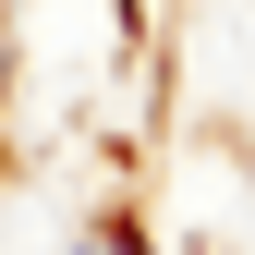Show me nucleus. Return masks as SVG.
I'll use <instances>...</instances> for the list:
<instances>
[{
	"label": "nucleus",
	"instance_id": "nucleus-1",
	"mask_svg": "<svg viewBox=\"0 0 255 255\" xmlns=\"http://www.w3.org/2000/svg\"><path fill=\"white\" fill-rule=\"evenodd\" d=\"M85 255H146V231H134V219H98V243H85Z\"/></svg>",
	"mask_w": 255,
	"mask_h": 255
},
{
	"label": "nucleus",
	"instance_id": "nucleus-2",
	"mask_svg": "<svg viewBox=\"0 0 255 255\" xmlns=\"http://www.w3.org/2000/svg\"><path fill=\"white\" fill-rule=\"evenodd\" d=\"M0 110H12V12H0Z\"/></svg>",
	"mask_w": 255,
	"mask_h": 255
}]
</instances>
